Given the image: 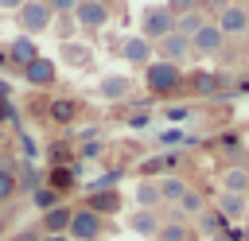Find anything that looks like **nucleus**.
<instances>
[{
  "instance_id": "39",
  "label": "nucleus",
  "mask_w": 249,
  "mask_h": 241,
  "mask_svg": "<svg viewBox=\"0 0 249 241\" xmlns=\"http://www.w3.org/2000/svg\"><path fill=\"white\" fill-rule=\"evenodd\" d=\"M163 144H183V132H163Z\"/></svg>"
},
{
  "instance_id": "21",
  "label": "nucleus",
  "mask_w": 249,
  "mask_h": 241,
  "mask_svg": "<svg viewBox=\"0 0 249 241\" xmlns=\"http://www.w3.org/2000/svg\"><path fill=\"white\" fill-rule=\"evenodd\" d=\"M202 210H206V198H202V190H195V187H187V190H183V198L175 202L179 222H183V218H198Z\"/></svg>"
},
{
  "instance_id": "42",
  "label": "nucleus",
  "mask_w": 249,
  "mask_h": 241,
  "mask_svg": "<svg viewBox=\"0 0 249 241\" xmlns=\"http://www.w3.org/2000/svg\"><path fill=\"white\" fill-rule=\"evenodd\" d=\"M0 70H12V62H8V51H0Z\"/></svg>"
},
{
  "instance_id": "9",
  "label": "nucleus",
  "mask_w": 249,
  "mask_h": 241,
  "mask_svg": "<svg viewBox=\"0 0 249 241\" xmlns=\"http://www.w3.org/2000/svg\"><path fill=\"white\" fill-rule=\"evenodd\" d=\"M222 47H226V35H222L218 23H210V19L191 35V51H195V54H218Z\"/></svg>"
},
{
  "instance_id": "24",
  "label": "nucleus",
  "mask_w": 249,
  "mask_h": 241,
  "mask_svg": "<svg viewBox=\"0 0 249 241\" xmlns=\"http://www.w3.org/2000/svg\"><path fill=\"white\" fill-rule=\"evenodd\" d=\"M160 183V202H167V206H175L179 198H183V190H187V183L179 179V175H163V179H156Z\"/></svg>"
},
{
  "instance_id": "26",
  "label": "nucleus",
  "mask_w": 249,
  "mask_h": 241,
  "mask_svg": "<svg viewBox=\"0 0 249 241\" xmlns=\"http://www.w3.org/2000/svg\"><path fill=\"white\" fill-rule=\"evenodd\" d=\"M218 214H222V218H241V214H245V198L222 190V194H218Z\"/></svg>"
},
{
  "instance_id": "25",
  "label": "nucleus",
  "mask_w": 249,
  "mask_h": 241,
  "mask_svg": "<svg viewBox=\"0 0 249 241\" xmlns=\"http://www.w3.org/2000/svg\"><path fill=\"white\" fill-rule=\"evenodd\" d=\"M58 202H62V194H58V190H51L47 183L31 190V206H35L39 214H47V210H51V206H58Z\"/></svg>"
},
{
  "instance_id": "33",
  "label": "nucleus",
  "mask_w": 249,
  "mask_h": 241,
  "mask_svg": "<svg viewBox=\"0 0 249 241\" xmlns=\"http://www.w3.org/2000/svg\"><path fill=\"white\" fill-rule=\"evenodd\" d=\"M198 218H202V229H206V233H214V229H222V214H218V210H202Z\"/></svg>"
},
{
  "instance_id": "32",
  "label": "nucleus",
  "mask_w": 249,
  "mask_h": 241,
  "mask_svg": "<svg viewBox=\"0 0 249 241\" xmlns=\"http://www.w3.org/2000/svg\"><path fill=\"white\" fill-rule=\"evenodd\" d=\"M8 241H43V229H39V222H35V225H23V229H16Z\"/></svg>"
},
{
  "instance_id": "40",
  "label": "nucleus",
  "mask_w": 249,
  "mask_h": 241,
  "mask_svg": "<svg viewBox=\"0 0 249 241\" xmlns=\"http://www.w3.org/2000/svg\"><path fill=\"white\" fill-rule=\"evenodd\" d=\"M19 4H23V0H0V12H16Z\"/></svg>"
},
{
  "instance_id": "37",
  "label": "nucleus",
  "mask_w": 249,
  "mask_h": 241,
  "mask_svg": "<svg viewBox=\"0 0 249 241\" xmlns=\"http://www.w3.org/2000/svg\"><path fill=\"white\" fill-rule=\"evenodd\" d=\"M167 117H171V120H187V117H191V109H183V105H175V109H167Z\"/></svg>"
},
{
  "instance_id": "41",
  "label": "nucleus",
  "mask_w": 249,
  "mask_h": 241,
  "mask_svg": "<svg viewBox=\"0 0 249 241\" xmlns=\"http://www.w3.org/2000/svg\"><path fill=\"white\" fill-rule=\"evenodd\" d=\"M43 241H70L66 233H43Z\"/></svg>"
},
{
  "instance_id": "2",
  "label": "nucleus",
  "mask_w": 249,
  "mask_h": 241,
  "mask_svg": "<svg viewBox=\"0 0 249 241\" xmlns=\"http://www.w3.org/2000/svg\"><path fill=\"white\" fill-rule=\"evenodd\" d=\"M16 27H19V35H43V31H51V23H54V12L47 8V0H23L16 12Z\"/></svg>"
},
{
  "instance_id": "17",
  "label": "nucleus",
  "mask_w": 249,
  "mask_h": 241,
  "mask_svg": "<svg viewBox=\"0 0 249 241\" xmlns=\"http://www.w3.org/2000/svg\"><path fill=\"white\" fill-rule=\"evenodd\" d=\"M70 214H74V206L58 202V206H51L47 214H39V229H43V233H66V229H70Z\"/></svg>"
},
{
  "instance_id": "4",
  "label": "nucleus",
  "mask_w": 249,
  "mask_h": 241,
  "mask_svg": "<svg viewBox=\"0 0 249 241\" xmlns=\"http://www.w3.org/2000/svg\"><path fill=\"white\" fill-rule=\"evenodd\" d=\"M171 31H175V16L167 12V4L144 8V16H140V35H144L148 43H160V39L171 35Z\"/></svg>"
},
{
  "instance_id": "27",
  "label": "nucleus",
  "mask_w": 249,
  "mask_h": 241,
  "mask_svg": "<svg viewBox=\"0 0 249 241\" xmlns=\"http://www.w3.org/2000/svg\"><path fill=\"white\" fill-rule=\"evenodd\" d=\"M202 23H206V19H202V12H198V8H195V12H183V16H175V31H179V35H187V39H191V35H195Z\"/></svg>"
},
{
  "instance_id": "6",
  "label": "nucleus",
  "mask_w": 249,
  "mask_h": 241,
  "mask_svg": "<svg viewBox=\"0 0 249 241\" xmlns=\"http://www.w3.org/2000/svg\"><path fill=\"white\" fill-rule=\"evenodd\" d=\"M74 23H78L82 31H101V27L109 23V4H105V0H78Z\"/></svg>"
},
{
  "instance_id": "18",
  "label": "nucleus",
  "mask_w": 249,
  "mask_h": 241,
  "mask_svg": "<svg viewBox=\"0 0 249 241\" xmlns=\"http://www.w3.org/2000/svg\"><path fill=\"white\" fill-rule=\"evenodd\" d=\"M132 198H136V210H160V206H163V202H160V183H156V179H140L136 190H132Z\"/></svg>"
},
{
  "instance_id": "1",
  "label": "nucleus",
  "mask_w": 249,
  "mask_h": 241,
  "mask_svg": "<svg viewBox=\"0 0 249 241\" xmlns=\"http://www.w3.org/2000/svg\"><path fill=\"white\" fill-rule=\"evenodd\" d=\"M183 70L175 66V62H148L144 66V86H148V93L152 97H171V93H179L183 89Z\"/></svg>"
},
{
  "instance_id": "7",
  "label": "nucleus",
  "mask_w": 249,
  "mask_h": 241,
  "mask_svg": "<svg viewBox=\"0 0 249 241\" xmlns=\"http://www.w3.org/2000/svg\"><path fill=\"white\" fill-rule=\"evenodd\" d=\"M82 206L93 210V214H101V218H113V214H121L124 198H121L117 187H105V190H86V202H82Z\"/></svg>"
},
{
  "instance_id": "19",
  "label": "nucleus",
  "mask_w": 249,
  "mask_h": 241,
  "mask_svg": "<svg viewBox=\"0 0 249 241\" xmlns=\"http://www.w3.org/2000/svg\"><path fill=\"white\" fill-rule=\"evenodd\" d=\"M218 187H222L226 194H245V190H249V167H226V171L218 175Z\"/></svg>"
},
{
  "instance_id": "12",
  "label": "nucleus",
  "mask_w": 249,
  "mask_h": 241,
  "mask_svg": "<svg viewBox=\"0 0 249 241\" xmlns=\"http://www.w3.org/2000/svg\"><path fill=\"white\" fill-rule=\"evenodd\" d=\"M43 183H47L51 190H58V194L66 198L70 190H78V163H66V167H47Z\"/></svg>"
},
{
  "instance_id": "16",
  "label": "nucleus",
  "mask_w": 249,
  "mask_h": 241,
  "mask_svg": "<svg viewBox=\"0 0 249 241\" xmlns=\"http://www.w3.org/2000/svg\"><path fill=\"white\" fill-rule=\"evenodd\" d=\"M43 167H35L31 159H16V190L19 194H31L35 187H43Z\"/></svg>"
},
{
  "instance_id": "44",
  "label": "nucleus",
  "mask_w": 249,
  "mask_h": 241,
  "mask_svg": "<svg viewBox=\"0 0 249 241\" xmlns=\"http://www.w3.org/2000/svg\"><path fill=\"white\" fill-rule=\"evenodd\" d=\"M0 148H4V124H0Z\"/></svg>"
},
{
  "instance_id": "8",
  "label": "nucleus",
  "mask_w": 249,
  "mask_h": 241,
  "mask_svg": "<svg viewBox=\"0 0 249 241\" xmlns=\"http://www.w3.org/2000/svg\"><path fill=\"white\" fill-rule=\"evenodd\" d=\"M152 51H160V58H163V62H175V66H179V62H187V58L195 54V51H191V39H187V35H179V31L163 35L160 43H152Z\"/></svg>"
},
{
  "instance_id": "3",
  "label": "nucleus",
  "mask_w": 249,
  "mask_h": 241,
  "mask_svg": "<svg viewBox=\"0 0 249 241\" xmlns=\"http://www.w3.org/2000/svg\"><path fill=\"white\" fill-rule=\"evenodd\" d=\"M66 237H70V241H101V237H105V218L93 214V210H86V206H74Z\"/></svg>"
},
{
  "instance_id": "36",
  "label": "nucleus",
  "mask_w": 249,
  "mask_h": 241,
  "mask_svg": "<svg viewBox=\"0 0 249 241\" xmlns=\"http://www.w3.org/2000/svg\"><path fill=\"white\" fill-rule=\"evenodd\" d=\"M195 4H198V8H206V12H222L230 0H195Z\"/></svg>"
},
{
  "instance_id": "34",
  "label": "nucleus",
  "mask_w": 249,
  "mask_h": 241,
  "mask_svg": "<svg viewBox=\"0 0 249 241\" xmlns=\"http://www.w3.org/2000/svg\"><path fill=\"white\" fill-rule=\"evenodd\" d=\"M47 8H51L54 16H74V8H78V0H47Z\"/></svg>"
},
{
  "instance_id": "22",
  "label": "nucleus",
  "mask_w": 249,
  "mask_h": 241,
  "mask_svg": "<svg viewBox=\"0 0 249 241\" xmlns=\"http://www.w3.org/2000/svg\"><path fill=\"white\" fill-rule=\"evenodd\" d=\"M160 225H163V222L156 218V210H136V214L128 218V229H132V233H140V237H156V233H160Z\"/></svg>"
},
{
  "instance_id": "10",
  "label": "nucleus",
  "mask_w": 249,
  "mask_h": 241,
  "mask_svg": "<svg viewBox=\"0 0 249 241\" xmlns=\"http://www.w3.org/2000/svg\"><path fill=\"white\" fill-rule=\"evenodd\" d=\"M214 23H218V31H222V35H245V31H249V16H245V8H241V4H233V0L218 12V19H214Z\"/></svg>"
},
{
  "instance_id": "11",
  "label": "nucleus",
  "mask_w": 249,
  "mask_h": 241,
  "mask_svg": "<svg viewBox=\"0 0 249 241\" xmlns=\"http://www.w3.org/2000/svg\"><path fill=\"white\" fill-rule=\"evenodd\" d=\"M43 113H47L51 124H74L78 113H82V101H78V97H54V101H47Z\"/></svg>"
},
{
  "instance_id": "45",
  "label": "nucleus",
  "mask_w": 249,
  "mask_h": 241,
  "mask_svg": "<svg viewBox=\"0 0 249 241\" xmlns=\"http://www.w3.org/2000/svg\"><path fill=\"white\" fill-rule=\"evenodd\" d=\"M241 8H245V16H249V0H245V4H241Z\"/></svg>"
},
{
  "instance_id": "28",
  "label": "nucleus",
  "mask_w": 249,
  "mask_h": 241,
  "mask_svg": "<svg viewBox=\"0 0 249 241\" xmlns=\"http://www.w3.org/2000/svg\"><path fill=\"white\" fill-rule=\"evenodd\" d=\"M156 241H191V229H187V222H163Z\"/></svg>"
},
{
  "instance_id": "14",
  "label": "nucleus",
  "mask_w": 249,
  "mask_h": 241,
  "mask_svg": "<svg viewBox=\"0 0 249 241\" xmlns=\"http://www.w3.org/2000/svg\"><path fill=\"white\" fill-rule=\"evenodd\" d=\"M121 58L132 62V66H148V62H152V43H148L144 35H128V39L121 43Z\"/></svg>"
},
{
  "instance_id": "30",
  "label": "nucleus",
  "mask_w": 249,
  "mask_h": 241,
  "mask_svg": "<svg viewBox=\"0 0 249 241\" xmlns=\"http://www.w3.org/2000/svg\"><path fill=\"white\" fill-rule=\"evenodd\" d=\"M62 58L70 66H89V51L86 47H74V43H62Z\"/></svg>"
},
{
  "instance_id": "23",
  "label": "nucleus",
  "mask_w": 249,
  "mask_h": 241,
  "mask_svg": "<svg viewBox=\"0 0 249 241\" xmlns=\"http://www.w3.org/2000/svg\"><path fill=\"white\" fill-rule=\"evenodd\" d=\"M19 190H16V159H0V206L12 202Z\"/></svg>"
},
{
  "instance_id": "29",
  "label": "nucleus",
  "mask_w": 249,
  "mask_h": 241,
  "mask_svg": "<svg viewBox=\"0 0 249 241\" xmlns=\"http://www.w3.org/2000/svg\"><path fill=\"white\" fill-rule=\"evenodd\" d=\"M51 31L62 39V43H70V35L78 31V23H74V16H54V23H51Z\"/></svg>"
},
{
  "instance_id": "5",
  "label": "nucleus",
  "mask_w": 249,
  "mask_h": 241,
  "mask_svg": "<svg viewBox=\"0 0 249 241\" xmlns=\"http://www.w3.org/2000/svg\"><path fill=\"white\" fill-rule=\"evenodd\" d=\"M19 78L31 86V89H51L54 82H58V66H54V58H31L23 70H19Z\"/></svg>"
},
{
  "instance_id": "20",
  "label": "nucleus",
  "mask_w": 249,
  "mask_h": 241,
  "mask_svg": "<svg viewBox=\"0 0 249 241\" xmlns=\"http://www.w3.org/2000/svg\"><path fill=\"white\" fill-rule=\"evenodd\" d=\"M97 93H101V97H109V101H124V97L132 93V82H128V78H121V74H109V78H101V82H97Z\"/></svg>"
},
{
  "instance_id": "43",
  "label": "nucleus",
  "mask_w": 249,
  "mask_h": 241,
  "mask_svg": "<svg viewBox=\"0 0 249 241\" xmlns=\"http://www.w3.org/2000/svg\"><path fill=\"white\" fill-rule=\"evenodd\" d=\"M241 58H245V62H249V43H245V51H241Z\"/></svg>"
},
{
  "instance_id": "38",
  "label": "nucleus",
  "mask_w": 249,
  "mask_h": 241,
  "mask_svg": "<svg viewBox=\"0 0 249 241\" xmlns=\"http://www.w3.org/2000/svg\"><path fill=\"white\" fill-rule=\"evenodd\" d=\"M128 124H132V128H144V124H148V113H132Z\"/></svg>"
},
{
  "instance_id": "13",
  "label": "nucleus",
  "mask_w": 249,
  "mask_h": 241,
  "mask_svg": "<svg viewBox=\"0 0 249 241\" xmlns=\"http://www.w3.org/2000/svg\"><path fill=\"white\" fill-rule=\"evenodd\" d=\"M31 58H39V47H35V39L31 35H16L12 43H8V62H12V70L19 74Z\"/></svg>"
},
{
  "instance_id": "31",
  "label": "nucleus",
  "mask_w": 249,
  "mask_h": 241,
  "mask_svg": "<svg viewBox=\"0 0 249 241\" xmlns=\"http://www.w3.org/2000/svg\"><path fill=\"white\" fill-rule=\"evenodd\" d=\"M101 152H105V144H101V140H82V144L74 148V155H78V159H101Z\"/></svg>"
},
{
  "instance_id": "35",
  "label": "nucleus",
  "mask_w": 249,
  "mask_h": 241,
  "mask_svg": "<svg viewBox=\"0 0 249 241\" xmlns=\"http://www.w3.org/2000/svg\"><path fill=\"white\" fill-rule=\"evenodd\" d=\"M195 8H198L195 0H167V12L171 16H183V12H195Z\"/></svg>"
},
{
  "instance_id": "15",
  "label": "nucleus",
  "mask_w": 249,
  "mask_h": 241,
  "mask_svg": "<svg viewBox=\"0 0 249 241\" xmlns=\"http://www.w3.org/2000/svg\"><path fill=\"white\" fill-rule=\"evenodd\" d=\"M226 89V78L222 74H214V70H195L191 74V93H198V97H218Z\"/></svg>"
}]
</instances>
